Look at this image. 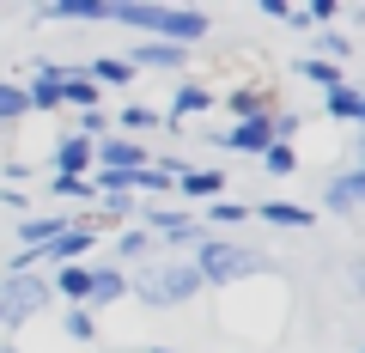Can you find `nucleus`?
<instances>
[{
    "instance_id": "f257e3e1",
    "label": "nucleus",
    "mask_w": 365,
    "mask_h": 353,
    "mask_svg": "<svg viewBox=\"0 0 365 353\" xmlns=\"http://www.w3.org/2000/svg\"><path fill=\"white\" fill-rule=\"evenodd\" d=\"M104 25H128L153 43H177V49H195L213 37V19L201 6H146V0H104Z\"/></svg>"
},
{
    "instance_id": "f03ea898",
    "label": "nucleus",
    "mask_w": 365,
    "mask_h": 353,
    "mask_svg": "<svg viewBox=\"0 0 365 353\" xmlns=\"http://www.w3.org/2000/svg\"><path fill=\"white\" fill-rule=\"evenodd\" d=\"M195 275L207 280V287H237V280H250V275H274V262L262 256V250H250V244H237V237H213V232H201V244H195Z\"/></svg>"
},
{
    "instance_id": "7ed1b4c3",
    "label": "nucleus",
    "mask_w": 365,
    "mask_h": 353,
    "mask_svg": "<svg viewBox=\"0 0 365 353\" xmlns=\"http://www.w3.org/2000/svg\"><path fill=\"white\" fill-rule=\"evenodd\" d=\"M207 280L195 275V262H165V268H146L140 280H128V292H140L153 311H170V305H189Z\"/></svg>"
},
{
    "instance_id": "20e7f679",
    "label": "nucleus",
    "mask_w": 365,
    "mask_h": 353,
    "mask_svg": "<svg viewBox=\"0 0 365 353\" xmlns=\"http://www.w3.org/2000/svg\"><path fill=\"white\" fill-rule=\"evenodd\" d=\"M153 165V146L146 140H128V134H104V140H91V170H146Z\"/></svg>"
},
{
    "instance_id": "39448f33",
    "label": "nucleus",
    "mask_w": 365,
    "mask_h": 353,
    "mask_svg": "<svg viewBox=\"0 0 365 353\" xmlns=\"http://www.w3.org/2000/svg\"><path fill=\"white\" fill-rule=\"evenodd\" d=\"M140 232L153 237V244H189V250L201 244V220H195V213H182L177 201H170V208H146Z\"/></svg>"
},
{
    "instance_id": "423d86ee",
    "label": "nucleus",
    "mask_w": 365,
    "mask_h": 353,
    "mask_svg": "<svg viewBox=\"0 0 365 353\" xmlns=\"http://www.w3.org/2000/svg\"><path fill=\"white\" fill-rule=\"evenodd\" d=\"M213 146L244 153V158H262V153L274 146V116H262V122H225V128L213 134Z\"/></svg>"
},
{
    "instance_id": "0eeeda50",
    "label": "nucleus",
    "mask_w": 365,
    "mask_h": 353,
    "mask_svg": "<svg viewBox=\"0 0 365 353\" xmlns=\"http://www.w3.org/2000/svg\"><path fill=\"white\" fill-rule=\"evenodd\" d=\"M91 250H98V232H91V225H67V232H55L49 244L37 250V262H55V268H73V262H86Z\"/></svg>"
},
{
    "instance_id": "6e6552de",
    "label": "nucleus",
    "mask_w": 365,
    "mask_h": 353,
    "mask_svg": "<svg viewBox=\"0 0 365 353\" xmlns=\"http://www.w3.org/2000/svg\"><path fill=\"white\" fill-rule=\"evenodd\" d=\"M122 61H128L134 73H140V67H146V73H182V67H189V49H177V43H153V37H146V43H134Z\"/></svg>"
},
{
    "instance_id": "1a4fd4ad",
    "label": "nucleus",
    "mask_w": 365,
    "mask_h": 353,
    "mask_svg": "<svg viewBox=\"0 0 365 353\" xmlns=\"http://www.w3.org/2000/svg\"><path fill=\"white\" fill-rule=\"evenodd\" d=\"M128 299V275L122 268H110V262H91V292H86V311H110V305Z\"/></svg>"
},
{
    "instance_id": "9d476101",
    "label": "nucleus",
    "mask_w": 365,
    "mask_h": 353,
    "mask_svg": "<svg viewBox=\"0 0 365 353\" xmlns=\"http://www.w3.org/2000/svg\"><path fill=\"white\" fill-rule=\"evenodd\" d=\"M359 201H365V170H359V165L341 170L335 183L323 189V208H329V213H341V220H353V213H359Z\"/></svg>"
},
{
    "instance_id": "9b49d317",
    "label": "nucleus",
    "mask_w": 365,
    "mask_h": 353,
    "mask_svg": "<svg viewBox=\"0 0 365 353\" xmlns=\"http://www.w3.org/2000/svg\"><path fill=\"white\" fill-rule=\"evenodd\" d=\"M213 104H220V92H213V86H201V79H182L177 92H170V110H165V116H170V122H189V116H207Z\"/></svg>"
},
{
    "instance_id": "f8f14e48",
    "label": "nucleus",
    "mask_w": 365,
    "mask_h": 353,
    "mask_svg": "<svg viewBox=\"0 0 365 353\" xmlns=\"http://www.w3.org/2000/svg\"><path fill=\"white\" fill-rule=\"evenodd\" d=\"M220 104H225V116H232V122H262V116H274V92H262V86H237V92L220 98Z\"/></svg>"
},
{
    "instance_id": "ddd939ff",
    "label": "nucleus",
    "mask_w": 365,
    "mask_h": 353,
    "mask_svg": "<svg viewBox=\"0 0 365 353\" xmlns=\"http://www.w3.org/2000/svg\"><path fill=\"white\" fill-rule=\"evenodd\" d=\"M250 220L280 225V232H311L317 213H311V208H299V201H262V208H250Z\"/></svg>"
},
{
    "instance_id": "4468645a",
    "label": "nucleus",
    "mask_w": 365,
    "mask_h": 353,
    "mask_svg": "<svg viewBox=\"0 0 365 353\" xmlns=\"http://www.w3.org/2000/svg\"><path fill=\"white\" fill-rule=\"evenodd\" d=\"M67 225H73V213H25V220H19V250H43L49 244L55 232H67Z\"/></svg>"
},
{
    "instance_id": "2eb2a0df",
    "label": "nucleus",
    "mask_w": 365,
    "mask_h": 353,
    "mask_svg": "<svg viewBox=\"0 0 365 353\" xmlns=\"http://www.w3.org/2000/svg\"><path fill=\"white\" fill-rule=\"evenodd\" d=\"M158 128H165V110H153V104H122L116 116H110V134H128V140L158 134Z\"/></svg>"
},
{
    "instance_id": "dca6fc26",
    "label": "nucleus",
    "mask_w": 365,
    "mask_h": 353,
    "mask_svg": "<svg viewBox=\"0 0 365 353\" xmlns=\"http://www.w3.org/2000/svg\"><path fill=\"white\" fill-rule=\"evenodd\" d=\"M177 195H182V201H220V195H225V170H220V165L182 170V177H177ZM177 195H170V201H177Z\"/></svg>"
},
{
    "instance_id": "f3484780",
    "label": "nucleus",
    "mask_w": 365,
    "mask_h": 353,
    "mask_svg": "<svg viewBox=\"0 0 365 353\" xmlns=\"http://www.w3.org/2000/svg\"><path fill=\"white\" fill-rule=\"evenodd\" d=\"M49 292H55V299H67V311H86V292H91V262H73V268H55Z\"/></svg>"
},
{
    "instance_id": "a211bd4d",
    "label": "nucleus",
    "mask_w": 365,
    "mask_h": 353,
    "mask_svg": "<svg viewBox=\"0 0 365 353\" xmlns=\"http://www.w3.org/2000/svg\"><path fill=\"white\" fill-rule=\"evenodd\" d=\"M55 177H91V140L61 134L55 140Z\"/></svg>"
},
{
    "instance_id": "6ab92c4d",
    "label": "nucleus",
    "mask_w": 365,
    "mask_h": 353,
    "mask_svg": "<svg viewBox=\"0 0 365 353\" xmlns=\"http://www.w3.org/2000/svg\"><path fill=\"white\" fill-rule=\"evenodd\" d=\"M61 104L73 110V116H86V110H104V92L91 86L79 67H67V79H61Z\"/></svg>"
},
{
    "instance_id": "aec40b11",
    "label": "nucleus",
    "mask_w": 365,
    "mask_h": 353,
    "mask_svg": "<svg viewBox=\"0 0 365 353\" xmlns=\"http://www.w3.org/2000/svg\"><path fill=\"white\" fill-rule=\"evenodd\" d=\"M79 73H86L98 92H116V86H128V79H134V67L122 61V55H98V61H86Z\"/></svg>"
},
{
    "instance_id": "412c9836",
    "label": "nucleus",
    "mask_w": 365,
    "mask_h": 353,
    "mask_svg": "<svg viewBox=\"0 0 365 353\" xmlns=\"http://www.w3.org/2000/svg\"><path fill=\"white\" fill-rule=\"evenodd\" d=\"M323 110H329L335 122H365V92H359V86L347 79V86H335V92H323Z\"/></svg>"
},
{
    "instance_id": "4be33fe9",
    "label": "nucleus",
    "mask_w": 365,
    "mask_h": 353,
    "mask_svg": "<svg viewBox=\"0 0 365 353\" xmlns=\"http://www.w3.org/2000/svg\"><path fill=\"white\" fill-rule=\"evenodd\" d=\"M110 250H116V262H110V268H122V262H140V256H153V237L140 232V225H116V237H110Z\"/></svg>"
},
{
    "instance_id": "5701e85b",
    "label": "nucleus",
    "mask_w": 365,
    "mask_h": 353,
    "mask_svg": "<svg viewBox=\"0 0 365 353\" xmlns=\"http://www.w3.org/2000/svg\"><path fill=\"white\" fill-rule=\"evenodd\" d=\"M195 220H201V232L220 237V232H232V225H244L250 208H244V201H207V213H195Z\"/></svg>"
},
{
    "instance_id": "b1692460",
    "label": "nucleus",
    "mask_w": 365,
    "mask_h": 353,
    "mask_svg": "<svg viewBox=\"0 0 365 353\" xmlns=\"http://www.w3.org/2000/svg\"><path fill=\"white\" fill-rule=\"evenodd\" d=\"M353 55H359V49H353V37H347V31H317V61H329V67H347Z\"/></svg>"
},
{
    "instance_id": "393cba45",
    "label": "nucleus",
    "mask_w": 365,
    "mask_h": 353,
    "mask_svg": "<svg viewBox=\"0 0 365 353\" xmlns=\"http://www.w3.org/2000/svg\"><path fill=\"white\" fill-rule=\"evenodd\" d=\"M299 79H311L317 92H335V86H347V73L329 61H317V55H299Z\"/></svg>"
},
{
    "instance_id": "a878e982",
    "label": "nucleus",
    "mask_w": 365,
    "mask_h": 353,
    "mask_svg": "<svg viewBox=\"0 0 365 353\" xmlns=\"http://www.w3.org/2000/svg\"><path fill=\"white\" fill-rule=\"evenodd\" d=\"M49 195H55V201H67V213H73V208H91V201H98V195H91V177H55Z\"/></svg>"
},
{
    "instance_id": "bb28decb",
    "label": "nucleus",
    "mask_w": 365,
    "mask_h": 353,
    "mask_svg": "<svg viewBox=\"0 0 365 353\" xmlns=\"http://www.w3.org/2000/svg\"><path fill=\"white\" fill-rule=\"evenodd\" d=\"M61 335L73 341V347H86V341H98V317H91V311H67L61 317Z\"/></svg>"
},
{
    "instance_id": "cd10ccee",
    "label": "nucleus",
    "mask_w": 365,
    "mask_h": 353,
    "mask_svg": "<svg viewBox=\"0 0 365 353\" xmlns=\"http://www.w3.org/2000/svg\"><path fill=\"white\" fill-rule=\"evenodd\" d=\"M31 110H25V86L19 79H0V122H25Z\"/></svg>"
},
{
    "instance_id": "c85d7f7f",
    "label": "nucleus",
    "mask_w": 365,
    "mask_h": 353,
    "mask_svg": "<svg viewBox=\"0 0 365 353\" xmlns=\"http://www.w3.org/2000/svg\"><path fill=\"white\" fill-rule=\"evenodd\" d=\"M262 170H268V177H299V153H292V146H280V140H274L268 153H262Z\"/></svg>"
},
{
    "instance_id": "c756f323",
    "label": "nucleus",
    "mask_w": 365,
    "mask_h": 353,
    "mask_svg": "<svg viewBox=\"0 0 365 353\" xmlns=\"http://www.w3.org/2000/svg\"><path fill=\"white\" fill-rule=\"evenodd\" d=\"M73 134H79V140H104V134H110V110H86V116H73Z\"/></svg>"
},
{
    "instance_id": "7c9ffc66",
    "label": "nucleus",
    "mask_w": 365,
    "mask_h": 353,
    "mask_svg": "<svg viewBox=\"0 0 365 353\" xmlns=\"http://www.w3.org/2000/svg\"><path fill=\"white\" fill-rule=\"evenodd\" d=\"M299 128H304V116H299V110H274V140H280V146H292V140H299Z\"/></svg>"
},
{
    "instance_id": "2f4dec72",
    "label": "nucleus",
    "mask_w": 365,
    "mask_h": 353,
    "mask_svg": "<svg viewBox=\"0 0 365 353\" xmlns=\"http://www.w3.org/2000/svg\"><path fill=\"white\" fill-rule=\"evenodd\" d=\"M0 208L25 220V213H31V195H25V189H6V183H0Z\"/></svg>"
},
{
    "instance_id": "473e14b6",
    "label": "nucleus",
    "mask_w": 365,
    "mask_h": 353,
    "mask_svg": "<svg viewBox=\"0 0 365 353\" xmlns=\"http://www.w3.org/2000/svg\"><path fill=\"white\" fill-rule=\"evenodd\" d=\"M140 353H177V347H158V341H146V347Z\"/></svg>"
}]
</instances>
